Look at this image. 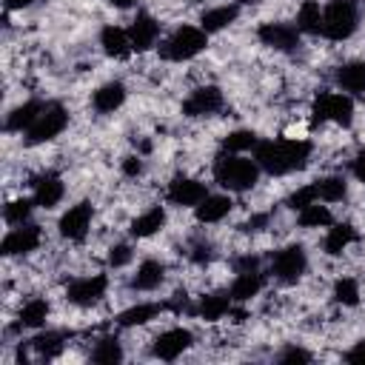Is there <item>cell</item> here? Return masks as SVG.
I'll list each match as a JSON object with an SVG mask.
<instances>
[{
  "label": "cell",
  "mask_w": 365,
  "mask_h": 365,
  "mask_svg": "<svg viewBox=\"0 0 365 365\" xmlns=\"http://www.w3.org/2000/svg\"><path fill=\"white\" fill-rule=\"evenodd\" d=\"M205 197H208L205 182L197 177H188V174H177L165 185V200L177 208H197Z\"/></svg>",
  "instance_id": "obj_12"
},
{
  "label": "cell",
  "mask_w": 365,
  "mask_h": 365,
  "mask_svg": "<svg viewBox=\"0 0 365 365\" xmlns=\"http://www.w3.org/2000/svg\"><path fill=\"white\" fill-rule=\"evenodd\" d=\"M143 160H140V154H128V157H123L120 160V171H123V177H128V180H137L140 174H143Z\"/></svg>",
  "instance_id": "obj_42"
},
{
  "label": "cell",
  "mask_w": 365,
  "mask_h": 365,
  "mask_svg": "<svg viewBox=\"0 0 365 365\" xmlns=\"http://www.w3.org/2000/svg\"><path fill=\"white\" fill-rule=\"evenodd\" d=\"M311 359H314V354L302 345H285L277 354V362H282V365H297V362H311Z\"/></svg>",
  "instance_id": "obj_40"
},
{
  "label": "cell",
  "mask_w": 365,
  "mask_h": 365,
  "mask_svg": "<svg viewBox=\"0 0 365 365\" xmlns=\"http://www.w3.org/2000/svg\"><path fill=\"white\" fill-rule=\"evenodd\" d=\"M106 6H111V9H117V11H125V9L137 6V0H106Z\"/></svg>",
  "instance_id": "obj_48"
},
{
  "label": "cell",
  "mask_w": 365,
  "mask_h": 365,
  "mask_svg": "<svg viewBox=\"0 0 365 365\" xmlns=\"http://www.w3.org/2000/svg\"><path fill=\"white\" fill-rule=\"evenodd\" d=\"M262 288H265V274H262V268H259V271H237V277H234L228 294H231L234 302H248V299L259 297Z\"/></svg>",
  "instance_id": "obj_26"
},
{
  "label": "cell",
  "mask_w": 365,
  "mask_h": 365,
  "mask_svg": "<svg viewBox=\"0 0 365 365\" xmlns=\"http://www.w3.org/2000/svg\"><path fill=\"white\" fill-rule=\"evenodd\" d=\"M334 83L339 91H345L351 97H365V60H348V63L336 66Z\"/></svg>",
  "instance_id": "obj_18"
},
{
  "label": "cell",
  "mask_w": 365,
  "mask_h": 365,
  "mask_svg": "<svg viewBox=\"0 0 365 365\" xmlns=\"http://www.w3.org/2000/svg\"><path fill=\"white\" fill-rule=\"evenodd\" d=\"M242 3H259V0H242Z\"/></svg>",
  "instance_id": "obj_49"
},
{
  "label": "cell",
  "mask_w": 365,
  "mask_h": 365,
  "mask_svg": "<svg viewBox=\"0 0 365 365\" xmlns=\"http://www.w3.org/2000/svg\"><path fill=\"white\" fill-rule=\"evenodd\" d=\"M125 97H128V88L123 80H106L103 86H97L91 91V108L97 114H114L123 108Z\"/></svg>",
  "instance_id": "obj_17"
},
{
  "label": "cell",
  "mask_w": 365,
  "mask_h": 365,
  "mask_svg": "<svg viewBox=\"0 0 365 365\" xmlns=\"http://www.w3.org/2000/svg\"><path fill=\"white\" fill-rule=\"evenodd\" d=\"M351 174L356 177V182L365 185V148H359V151L351 157Z\"/></svg>",
  "instance_id": "obj_45"
},
{
  "label": "cell",
  "mask_w": 365,
  "mask_h": 365,
  "mask_svg": "<svg viewBox=\"0 0 365 365\" xmlns=\"http://www.w3.org/2000/svg\"><path fill=\"white\" fill-rule=\"evenodd\" d=\"M165 282V265L160 259H143L137 271L131 274V288L134 291H157Z\"/></svg>",
  "instance_id": "obj_28"
},
{
  "label": "cell",
  "mask_w": 365,
  "mask_h": 365,
  "mask_svg": "<svg viewBox=\"0 0 365 365\" xmlns=\"http://www.w3.org/2000/svg\"><path fill=\"white\" fill-rule=\"evenodd\" d=\"M331 297H334V302L342 305V308H356L359 299H362L359 279H354V277H336V279H334V288H331Z\"/></svg>",
  "instance_id": "obj_34"
},
{
  "label": "cell",
  "mask_w": 365,
  "mask_h": 365,
  "mask_svg": "<svg viewBox=\"0 0 365 365\" xmlns=\"http://www.w3.org/2000/svg\"><path fill=\"white\" fill-rule=\"evenodd\" d=\"M31 197H34V202H37L40 208H46V211L57 208V205L63 202V197H66V182H63V177L54 174V171H43V174L34 177V182H31Z\"/></svg>",
  "instance_id": "obj_16"
},
{
  "label": "cell",
  "mask_w": 365,
  "mask_h": 365,
  "mask_svg": "<svg viewBox=\"0 0 365 365\" xmlns=\"http://www.w3.org/2000/svg\"><path fill=\"white\" fill-rule=\"evenodd\" d=\"M240 17V6L237 3H222V6H211L200 14V29L208 31V34H217V31H225L228 26H234Z\"/></svg>",
  "instance_id": "obj_24"
},
{
  "label": "cell",
  "mask_w": 365,
  "mask_h": 365,
  "mask_svg": "<svg viewBox=\"0 0 365 365\" xmlns=\"http://www.w3.org/2000/svg\"><path fill=\"white\" fill-rule=\"evenodd\" d=\"M188 3H205V0H188Z\"/></svg>",
  "instance_id": "obj_50"
},
{
  "label": "cell",
  "mask_w": 365,
  "mask_h": 365,
  "mask_svg": "<svg viewBox=\"0 0 365 365\" xmlns=\"http://www.w3.org/2000/svg\"><path fill=\"white\" fill-rule=\"evenodd\" d=\"M100 48L111 57V60H125L131 57V37H128V29H120L114 23L103 26L100 29Z\"/></svg>",
  "instance_id": "obj_21"
},
{
  "label": "cell",
  "mask_w": 365,
  "mask_h": 365,
  "mask_svg": "<svg viewBox=\"0 0 365 365\" xmlns=\"http://www.w3.org/2000/svg\"><path fill=\"white\" fill-rule=\"evenodd\" d=\"M259 163L257 160H248L242 154H231V151H222L217 160H214V180L217 185H222L225 191L231 194H242V191H251L259 180Z\"/></svg>",
  "instance_id": "obj_2"
},
{
  "label": "cell",
  "mask_w": 365,
  "mask_h": 365,
  "mask_svg": "<svg viewBox=\"0 0 365 365\" xmlns=\"http://www.w3.org/2000/svg\"><path fill=\"white\" fill-rule=\"evenodd\" d=\"M308 271V251L299 242L282 245L271 257V277L282 285H297Z\"/></svg>",
  "instance_id": "obj_7"
},
{
  "label": "cell",
  "mask_w": 365,
  "mask_h": 365,
  "mask_svg": "<svg viewBox=\"0 0 365 365\" xmlns=\"http://www.w3.org/2000/svg\"><path fill=\"white\" fill-rule=\"evenodd\" d=\"M106 294H108V277L106 274L74 277L66 285V302L74 308H94L106 299Z\"/></svg>",
  "instance_id": "obj_8"
},
{
  "label": "cell",
  "mask_w": 365,
  "mask_h": 365,
  "mask_svg": "<svg viewBox=\"0 0 365 365\" xmlns=\"http://www.w3.org/2000/svg\"><path fill=\"white\" fill-rule=\"evenodd\" d=\"M314 157V143L305 137L294 140H259L254 148V160L271 177H285L302 171Z\"/></svg>",
  "instance_id": "obj_1"
},
{
  "label": "cell",
  "mask_w": 365,
  "mask_h": 365,
  "mask_svg": "<svg viewBox=\"0 0 365 365\" xmlns=\"http://www.w3.org/2000/svg\"><path fill=\"white\" fill-rule=\"evenodd\" d=\"M299 37L302 31L297 29V23H285V20H265L257 26V40L271 48V51H282L291 54L299 48Z\"/></svg>",
  "instance_id": "obj_9"
},
{
  "label": "cell",
  "mask_w": 365,
  "mask_h": 365,
  "mask_svg": "<svg viewBox=\"0 0 365 365\" xmlns=\"http://www.w3.org/2000/svg\"><path fill=\"white\" fill-rule=\"evenodd\" d=\"M131 259H134V248H131L128 242H114V245L106 251L108 268H125Z\"/></svg>",
  "instance_id": "obj_39"
},
{
  "label": "cell",
  "mask_w": 365,
  "mask_h": 365,
  "mask_svg": "<svg viewBox=\"0 0 365 365\" xmlns=\"http://www.w3.org/2000/svg\"><path fill=\"white\" fill-rule=\"evenodd\" d=\"M311 202H319V194H317V185H314V182L294 188V191L288 194V200H285V205H288L291 211H302V208L311 205Z\"/></svg>",
  "instance_id": "obj_38"
},
{
  "label": "cell",
  "mask_w": 365,
  "mask_h": 365,
  "mask_svg": "<svg viewBox=\"0 0 365 365\" xmlns=\"http://www.w3.org/2000/svg\"><path fill=\"white\" fill-rule=\"evenodd\" d=\"M68 125V108L57 100L46 103V108L40 111V117L31 123V128L23 134L26 137V145H43V143H51L57 140Z\"/></svg>",
  "instance_id": "obj_6"
},
{
  "label": "cell",
  "mask_w": 365,
  "mask_h": 365,
  "mask_svg": "<svg viewBox=\"0 0 365 365\" xmlns=\"http://www.w3.org/2000/svg\"><path fill=\"white\" fill-rule=\"evenodd\" d=\"M188 348H194V334L182 325H174V328H165L154 336L151 342V356L154 359H163V362H174L180 359Z\"/></svg>",
  "instance_id": "obj_11"
},
{
  "label": "cell",
  "mask_w": 365,
  "mask_h": 365,
  "mask_svg": "<svg viewBox=\"0 0 365 365\" xmlns=\"http://www.w3.org/2000/svg\"><path fill=\"white\" fill-rule=\"evenodd\" d=\"M34 205H37L34 197H17V200H9L6 208H3V220H6L9 225H23V222H29Z\"/></svg>",
  "instance_id": "obj_37"
},
{
  "label": "cell",
  "mask_w": 365,
  "mask_h": 365,
  "mask_svg": "<svg viewBox=\"0 0 365 365\" xmlns=\"http://www.w3.org/2000/svg\"><path fill=\"white\" fill-rule=\"evenodd\" d=\"M342 359H345V362H351V365H365V339L354 342V345L342 354Z\"/></svg>",
  "instance_id": "obj_43"
},
{
  "label": "cell",
  "mask_w": 365,
  "mask_h": 365,
  "mask_svg": "<svg viewBox=\"0 0 365 365\" xmlns=\"http://www.w3.org/2000/svg\"><path fill=\"white\" fill-rule=\"evenodd\" d=\"M168 305L165 302H137V305H128L125 311L117 314V325L120 328H140V325H148L151 319H157Z\"/></svg>",
  "instance_id": "obj_27"
},
{
  "label": "cell",
  "mask_w": 365,
  "mask_h": 365,
  "mask_svg": "<svg viewBox=\"0 0 365 365\" xmlns=\"http://www.w3.org/2000/svg\"><path fill=\"white\" fill-rule=\"evenodd\" d=\"M319 202H342L348 197V180L342 174H325L319 180H314Z\"/></svg>",
  "instance_id": "obj_33"
},
{
  "label": "cell",
  "mask_w": 365,
  "mask_h": 365,
  "mask_svg": "<svg viewBox=\"0 0 365 365\" xmlns=\"http://www.w3.org/2000/svg\"><path fill=\"white\" fill-rule=\"evenodd\" d=\"M231 294L228 291H208L197 299L194 305V314L202 319V322H220L225 314H231Z\"/></svg>",
  "instance_id": "obj_20"
},
{
  "label": "cell",
  "mask_w": 365,
  "mask_h": 365,
  "mask_svg": "<svg viewBox=\"0 0 365 365\" xmlns=\"http://www.w3.org/2000/svg\"><path fill=\"white\" fill-rule=\"evenodd\" d=\"M234 271H259V257L257 254H242L234 259Z\"/></svg>",
  "instance_id": "obj_46"
},
{
  "label": "cell",
  "mask_w": 365,
  "mask_h": 365,
  "mask_svg": "<svg viewBox=\"0 0 365 365\" xmlns=\"http://www.w3.org/2000/svg\"><path fill=\"white\" fill-rule=\"evenodd\" d=\"M271 225V214L265 211V214H251L245 222H242V228L245 231H262V228H268Z\"/></svg>",
  "instance_id": "obj_44"
},
{
  "label": "cell",
  "mask_w": 365,
  "mask_h": 365,
  "mask_svg": "<svg viewBox=\"0 0 365 365\" xmlns=\"http://www.w3.org/2000/svg\"><path fill=\"white\" fill-rule=\"evenodd\" d=\"M211 257H214V245H211L208 240H194V242H191V248H188V259H191L194 265H208Z\"/></svg>",
  "instance_id": "obj_41"
},
{
  "label": "cell",
  "mask_w": 365,
  "mask_h": 365,
  "mask_svg": "<svg viewBox=\"0 0 365 365\" xmlns=\"http://www.w3.org/2000/svg\"><path fill=\"white\" fill-rule=\"evenodd\" d=\"M91 222H94V205L88 200H80L74 205H68L60 220H57V231L63 240L68 242H83L91 231Z\"/></svg>",
  "instance_id": "obj_10"
},
{
  "label": "cell",
  "mask_w": 365,
  "mask_h": 365,
  "mask_svg": "<svg viewBox=\"0 0 365 365\" xmlns=\"http://www.w3.org/2000/svg\"><path fill=\"white\" fill-rule=\"evenodd\" d=\"M359 20V0H331L322 6V37L331 43H345L356 34Z\"/></svg>",
  "instance_id": "obj_4"
},
{
  "label": "cell",
  "mask_w": 365,
  "mask_h": 365,
  "mask_svg": "<svg viewBox=\"0 0 365 365\" xmlns=\"http://www.w3.org/2000/svg\"><path fill=\"white\" fill-rule=\"evenodd\" d=\"M40 245H43V228L34 222H23V225H14L3 237L0 251H3V257H29Z\"/></svg>",
  "instance_id": "obj_14"
},
{
  "label": "cell",
  "mask_w": 365,
  "mask_h": 365,
  "mask_svg": "<svg viewBox=\"0 0 365 365\" xmlns=\"http://www.w3.org/2000/svg\"><path fill=\"white\" fill-rule=\"evenodd\" d=\"M294 23L302 34H322V6L317 0H302Z\"/></svg>",
  "instance_id": "obj_32"
},
{
  "label": "cell",
  "mask_w": 365,
  "mask_h": 365,
  "mask_svg": "<svg viewBox=\"0 0 365 365\" xmlns=\"http://www.w3.org/2000/svg\"><path fill=\"white\" fill-rule=\"evenodd\" d=\"M208 48V31H202L200 26L191 23H180L163 43H160V60L165 63H188L197 54H202Z\"/></svg>",
  "instance_id": "obj_3"
},
{
  "label": "cell",
  "mask_w": 365,
  "mask_h": 365,
  "mask_svg": "<svg viewBox=\"0 0 365 365\" xmlns=\"http://www.w3.org/2000/svg\"><path fill=\"white\" fill-rule=\"evenodd\" d=\"M234 211V200L228 197V194H208L197 208H194V214H197V222H202V225H214V222H222L228 214Z\"/></svg>",
  "instance_id": "obj_25"
},
{
  "label": "cell",
  "mask_w": 365,
  "mask_h": 365,
  "mask_svg": "<svg viewBox=\"0 0 365 365\" xmlns=\"http://www.w3.org/2000/svg\"><path fill=\"white\" fill-rule=\"evenodd\" d=\"M165 222H168L165 208H163V205H151V208H145L143 214H137V217L131 220L128 234H131L134 240H148V237L160 234V231L165 228Z\"/></svg>",
  "instance_id": "obj_19"
},
{
  "label": "cell",
  "mask_w": 365,
  "mask_h": 365,
  "mask_svg": "<svg viewBox=\"0 0 365 365\" xmlns=\"http://www.w3.org/2000/svg\"><path fill=\"white\" fill-rule=\"evenodd\" d=\"M259 137L251 131V128H234L222 137V151H231V154H245L251 148H257Z\"/></svg>",
  "instance_id": "obj_36"
},
{
  "label": "cell",
  "mask_w": 365,
  "mask_h": 365,
  "mask_svg": "<svg viewBox=\"0 0 365 365\" xmlns=\"http://www.w3.org/2000/svg\"><path fill=\"white\" fill-rule=\"evenodd\" d=\"M311 114L317 123H334L348 128L354 123V97L345 91H319L311 103Z\"/></svg>",
  "instance_id": "obj_5"
},
{
  "label": "cell",
  "mask_w": 365,
  "mask_h": 365,
  "mask_svg": "<svg viewBox=\"0 0 365 365\" xmlns=\"http://www.w3.org/2000/svg\"><path fill=\"white\" fill-rule=\"evenodd\" d=\"M160 31H163V23H160L154 14H148V11H137V17H134L131 26H128L131 48H134L137 54L154 48L157 40H160Z\"/></svg>",
  "instance_id": "obj_15"
},
{
  "label": "cell",
  "mask_w": 365,
  "mask_h": 365,
  "mask_svg": "<svg viewBox=\"0 0 365 365\" xmlns=\"http://www.w3.org/2000/svg\"><path fill=\"white\" fill-rule=\"evenodd\" d=\"M48 317H51V302H48L46 297H31V299H26V302L20 305V311H17L20 328H31V331L43 328V325L48 322Z\"/></svg>",
  "instance_id": "obj_29"
},
{
  "label": "cell",
  "mask_w": 365,
  "mask_h": 365,
  "mask_svg": "<svg viewBox=\"0 0 365 365\" xmlns=\"http://www.w3.org/2000/svg\"><path fill=\"white\" fill-rule=\"evenodd\" d=\"M225 106V94L220 86L214 83H205V86H197L185 100H182V114L197 120V117H211L217 114L220 108Z\"/></svg>",
  "instance_id": "obj_13"
},
{
  "label": "cell",
  "mask_w": 365,
  "mask_h": 365,
  "mask_svg": "<svg viewBox=\"0 0 365 365\" xmlns=\"http://www.w3.org/2000/svg\"><path fill=\"white\" fill-rule=\"evenodd\" d=\"M356 240H359V234L351 222H331L325 231V240H322V251L328 257H342Z\"/></svg>",
  "instance_id": "obj_23"
},
{
  "label": "cell",
  "mask_w": 365,
  "mask_h": 365,
  "mask_svg": "<svg viewBox=\"0 0 365 365\" xmlns=\"http://www.w3.org/2000/svg\"><path fill=\"white\" fill-rule=\"evenodd\" d=\"M88 359L97 362V365H117V362L125 359L123 342H120L114 334H103L100 339H94L91 351H88Z\"/></svg>",
  "instance_id": "obj_30"
},
{
  "label": "cell",
  "mask_w": 365,
  "mask_h": 365,
  "mask_svg": "<svg viewBox=\"0 0 365 365\" xmlns=\"http://www.w3.org/2000/svg\"><path fill=\"white\" fill-rule=\"evenodd\" d=\"M46 108L43 100H23L17 103L9 114H6V131L9 134H26L31 128V123L40 117V111Z\"/></svg>",
  "instance_id": "obj_22"
},
{
  "label": "cell",
  "mask_w": 365,
  "mask_h": 365,
  "mask_svg": "<svg viewBox=\"0 0 365 365\" xmlns=\"http://www.w3.org/2000/svg\"><path fill=\"white\" fill-rule=\"evenodd\" d=\"M297 222H299V228H308V231H314V228H328V225L334 222V214H331L328 205L311 202V205H305L302 211H297Z\"/></svg>",
  "instance_id": "obj_35"
},
{
  "label": "cell",
  "mask_w": 365,
  "mask_h": 365,
  "mask_svg": "<svg viewBox=\"0 0 365 365\" xmlns=\"http://www.w3.org/2000/svg\"><path fill=\"white\" fill-rule=\"evenodd\" d=\"M29 345H31V351H34L40 359H57V356L66 351L68 336H66L63 331H40Z\"/></svg>",
  "instance_id": "obj_31"
},
{
  "label": "cell",
  "mask_w": 365,
  "mask_h": 365,
  "mask_svg": "<svg viewBox=\"0 0 365 365\" xmlns=\"http://www.w3.org/2000/svg\"><path fill=\"white\" fill-rule=\"evenodd\" d=\"M34 0H3V6H6V11H23V9H29Z\"/></svg>",
  "instance_id": "obj_47"
}]
</instances>
